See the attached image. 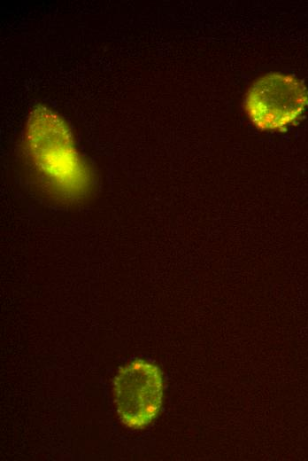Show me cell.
<instances>
[{
  "mask_svg": "<svg viewBox=\"0 0 308 461\" xmlns=\"http://www.w3.org/2000/svg\"><path fill=\"white\" fill-rule=\"evenodd\" d=\"M27 163L39 187L52 199L74 204L93 191L95 176L67 121L37 105L28 113L23 138Z\"/></svg>",
  "mask_w": 308,
  "mask_h": 461,
  "instance_id": "1",
  "label": "cell"
},
{
  "mask_svg": "<svg viewBox=\"0 0 308 461\" xmlns=\"http://www.w3.org/2000/svg\"><path fill=\"white\" fill-rule=\"evenodd\" d=\"M308 106V90L297 77L268 73L248 89L243 108L250 123L261 131H285L295 125Z\"/></svg>",
  "mask_w": 308,
  "mask_h": 461,
  "instance_id": "2",
  "label": "cell"
},
{
  "mask_svg": "<svg viewBox=\"0 0 308 461\" xmlns=\"http://www.w3.org/2000/svg\"><path fill=\"white\" fill-rule=\"evenodd\" d=\"M113 399L120 422L141 430L160 413L164 399V378L154 363L136 358L121 367L113 379Z\"/></svg>",
  "mask_w": 308,
  "mask_h": 461,
  "instance_id": "3",
  "label": "cell"
}]
</instances>
